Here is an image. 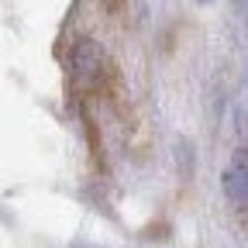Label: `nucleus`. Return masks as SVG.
<instances>
[{"instance_id":"1","label":"nucleus","mask_w":248,"mask_h":248,"mask_svg":"<svg viewBox=\"0 0 248 248\" xmlns=\"http://www.w3.org/2000/svg\"><path fill=\"white\" fill-rule=\"evenodd\" d=\"M228 190H231V197L238 203H248V159H245V155H241V159L231 166V172H228Z\"/></svg>"}]
</instances>
